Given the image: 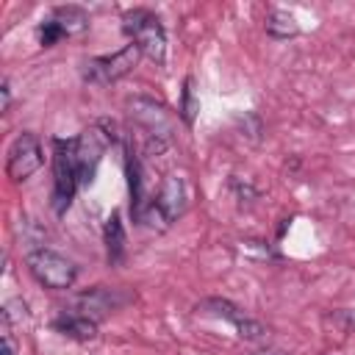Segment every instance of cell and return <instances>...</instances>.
Wrapping results in <instances>:
<instances>
[{"label": "cell", "instance_id": "cell-21", "mask_svg": "<svg viewBox=\"0 0 355 355\" xmlns=\"http://www.w3.org/2000/svg\"><path fill=\"white\" fill-rule=\"evenodd\" d=\"M250 355H291V352H283V349H255Z\"/></svg>", "mask_w": 355, "mask_h": 355}, {"label": "cell", "instance_id": "cell-7", "mask_svg": "<svg viewBox=\"0 0 355 355\" xmlns=\"http://www.w3.org/2000/svg\"><path fill=\"white\" fill-rule=\"evenodd\" d=\"M44 164V153H42V144L33 133H19L11 147H8V158H6V175L19 183V180H28L33 172H39V166Z\"/></svg>", "mask_w": 355, "mask_h": 355}, {"label": "cell", "instance_id": "cell-8", "mask_svg": "<svg viewBox=\"0 0 355 355\" xmlns=\"http://www.w3.org/2000/svg\"><path fill=\"white\" fill-rule=\"evenodd\" d=\"M125 302H130V294H122L119 288H105V286H94V288H89V291L75 297L78 313H83V316H89L94 322L108 316V313H114Z\"/></svg>", "mask_w": 355, "mask_h": 355}, {"label": "cell", "instance_id": "cell-18", "mask_svg": "<svg viewBox=\"0 0 355 355\" xmlns=\"http://www.w3.org/2000/svg\"><path fill=\"white\" fill-rule=\"evenodd\" d=\"M36 36H39V44H42V47H53V44H58V42L64 39L61 28H58V25H55L50 17L39 22V28H36Z\"/></svg>", "mask_w": 355, "mask_h": 355}, {"label": "cell", "instance_id": "cell-5", "mask_svg": "<svg viewBox=\"0 0 355 355\" xmlns=\"http://www.w3.org/2000/svg\"><path fill=\"white\" fill-rule=\"evenodd\" d=\"M139 58H141V50L133 42H128L116 53H108V55H97V58L83 61L80 78L86 83H92V86H108V83H116L119 78L130 75L136 69Z\"/></svg>", "mask_w": 355, "mask_h": 355}, {"label": "cell", "instance_id": "cell-19", "mask_svg": "<svg viewBox=\"0 0 355 355\" xmlns=\"http://www.w3.org/2000/svg\"><path fill=\"white\" fill-rule=\"evenodd\" d=\"M0 333H3V355H17V341H14L8 319H0Z\"/></svg>", "mask_w": 355, "mask_h": 355}, {"label": "cell", "instance_id": "cell-15", "mask_svg": "<svg viewBox=\"0 0 355 355\" xmlns=\"http://www.w3.org/2000/svg\"><path fill=\"white\" fill-rule=\"evenodd\" d=\"M194 311H202V313H211V316H216V319H225V322H230L233 327L247 316L239 305H233L230 300H222V297H205L202 302H197Z\"/></svg>", "mask_w": 355, "mask_h": 355}, {"label": "cell", "instance_id": "cell-4", "mask_svg": "<svg viewBox=\"0 0 355 355\" xmlns=\"http://www.w3.org/2000/svg\"><path fill=\"white\" fill-rule=\"evenodd\" d=\"M25 263H28V272L36 277V283H42L44 288H53V291L72 288V283L78 277V266L69 258H64L61 252L47 250V247L28 250Z\"/></svg>", "mask_w": 355, "mask_h": 355}, {"label": "cell", "instance_id": "cell-13", "mask_svg": "<svg viewBox=\"0 0 355 355\" xmlns=\"http://www.w3.org/2000/svg\"><path fill=\"white\" fill-rule=\"evenodd\" d=\"M103 241H105V255H108V263L116 266L122 258H125V227H122V219H119V211H114L105 222V230H103Z\"/></svg>", "mask_w": 355, "mask_h": 355}, {"label": "cell", "instance_id": "cell-6", "mask_svg": "<svg viewBox=\"0 0 355 355\" xmlns=\"http://www.w3.org/2000/svg\"><path fill=\"white\" fill-rule=\"evenodd\" d=\"M128 114L130 119L147 130V139H161V141H172L175 139V119L172 114L155 103L153 97H130L128 100Z\"/></svg>", "mask_w": 355, "mask_h": 355}, {"label": "cell", "instance_id": "cell-17", "mask_svg": "<svg viewBox=\"0 0 355 355\" xmlns=\"http://www.w3.org/2000/svg\"><path fill=\"white\" fill-rule=\"evenodd\" d=\"M236 333H239V338H244V341H266V338H269V327H266L263 322L252 319V316H244V319L236 324Z\"/></svg>", "mask_w": 355, "mask_h": 355}, {"label": "cell", "instance_id": "cell-12", "mask_svg": "<svg viewBox=\"0 0 355 355\" xmlns=\"http://www.w3.org/2000/svg\"><path fill=\"white\" fill-rule=\"evenodd\" d=\"M50 19L61 28L64 39L67 36H80L89 28V14L80 6H58V8L50 11Z\"/></svg>", "mask_w": 355, "mask_h": 355}, {"label": "cell", "instance_id": "cell-14", "mask_svg": "<svg viewBox=\"0 0 355 355\" xmlns=\"http://www.w3.org/2000/svg\"><path fill=\"white\" fill-rule=\"evenodd\" d=\"M263 31H266V36H272V39H294L297 33H300V22H297V17L294 14H288V11H269L266 14V19H263Z\"/></svg>", "mask_w": 355, "mask_h": 355}, {"label": "cell", "instance_id": "cell-2", "mask_svg": "<svg viewBox=\"0 0 355 355\" xmlns=\"http://www.w3.org/2000/svg\"><path fill=\"white\" fill-rule=\"evenodd\" d=\"M116 141V125L111 119H94L78 139H75V158L80 172V186H89L94 180L97 164L103 161L105 150Z\"/></svg>", "mask_w": 355, "mask_h": 355}, {"label": "cell", "instance_id": "cell-20", "mask_svg": "<svg viewBox=\"0 0 355 355\" xmlns=\"http://www.w3.org/2000/svg\"><path fill=\"white\" fill-rule=\"evenodd\" d=\"M0 94H3V105H0V111L6 114V111L11 108V83H8V80H3V86H0Z\"/></svg>", "mask_w": 355, "mask_h": 355}, {"label": "cell", "instance_id": "cell-16", "mask_svg": "<svg viewBox=\"0 0 355 355\" xmlns=\"http://www.w3.org/2000/svg\"><path fill=\"white\" fill-rule=\"evenodd\" d=\"M178 114L186 125L194 122V114H197V97H194V80L186 78L183 80V92H180V105H178Z\"/></svg>", "mask_w": 355, "mask_h": 355}, {"label": "cell", "instance_id": "cell-11", "mask_svg": "<svg viewBox=\"0 0 355 355\" xmlns=\"http://www.w3.org/2000/svg\"><path fill=\"white\" fill-rule=\"evenodd\" d=\"M125 169H128V191H130V214L133 222L141 219L144 208H147V197H144V178H141V166L139 158L130 153V147H125Z\"/></svg>", "mask_w": 355, "mask_h": 355}, {"label": "cell", "instance_id": "cell-9", "mask_svg": "<svg viewBox=\"0 0 355 355\" xmlns=\"http://www.w3.org/2000/svg\"><path fill=\"white\" fill-rule=\"evenodd\" d=\"M153 202L161 211V216L166 219V225H172L178 216H183V211H186V183H183V178L180 175H166L161 189H158V197Z\"/></svg>", "mask_w": 355, "mask_h": 355}, {"label": "cell", "instance_id": "cell-3", "mask_svg": "<svg viewBox=\"0 0 355 355\" xmlns=\"http://www.w3.org/2000/svg\"><path fill=\"white\" fill-rule=\"evenodd\" d=\"M80 186L75 139H53V211L61 216Z\"/></svg>", "mask_w": 355, "mask_h": 355}, {"label": "cell", "instance_id": "cell-1", "mask_svg": "<svg viewBox=\"0 0 355 355\" xmlns=\"http://www.w3.org/2000/svg\"><path fill=\"white\" fill-rule=\"evenodd\" d=\"M122 31L141 50V55H147L153 64L161 67L166 61V31H164L161 19L150 8L125 11L122 14Z\"/></svg>", "mask_w": 355, "mask_h": 355}, {"label": "cell", "instance_id": "cell-10", "mask_svg": "<svg viewBox=\"0 0 355 355\" xmlns=\"http://www.w3.org/2000/svg\"><path fill=\"white\" fill-rule=\"evenodd\" d=\"M53 330H58L61 336L67 338H75V341H92L97 338V322L83 316V313H75V311H64L53 319Z\"/></svg>", "mask_w": 355, "mask_h": 355}]
</instances>
